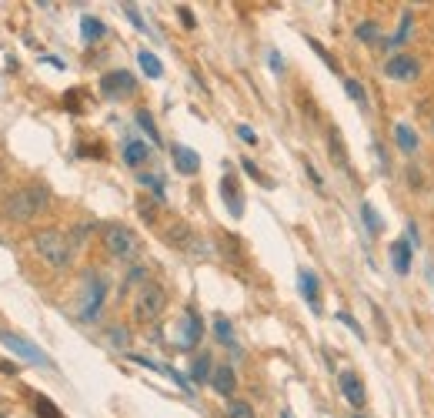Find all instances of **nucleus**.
I'll list each match as a JSON object with an SVG mask.
<instances>
[{
  "mask_svg": "<svg viewBox=\"0 0 434 418\" xmlns=\"http://www.w3.org/2000/svg\"><path fill=\"white\" fill-rule=\"evenodd\" d=\"M238 137L244 144H258V134H254V127H248V124H238Z\"/></svg>",
  "mask_w": 434,
  "mask_h": 418,
  "instance_id": "72a5a7b5",
  "label": "nucleus"
},
{
  "mask_svg": "<svg viewBox=\"0 0 434 418\" xmlns=\"http://www.w3.org/2000/svg\"><path fill=\"white\" fill-rule=\"evenodd\" d=\"M358 41H368V44H374V41H378V23H374V21L358 23Z\"/></svg>",
  "mask_w": 434,
  "mask_h": 418,
  "instance_id": "c756f323",
  "label": "nucleus"
},
{
  "mask_svg": "<svg viewBox=\"0 0 434 418\" xmlns=\"http://www.w3.org/2000/svg\"><path fill=\"white\" fill-rule=\"evenodd\" d=\"M0 418H4V415H0Z\"/></svg>",
  "mask_w": 434,
  "mask_h": 418,
  "instance_id": "ea45409f",
  "label": "nucleus"
},
{
  "mask_svg": "<svg viewBox=\"0 0 434 418\" xmlns=\"http://www.w3.org/2000/svg\"><path fill=\"white\" fill-rule=\"evenodd\" d=\"M354 418H364V415H354Z\"/></svg>",
  "mask_w": 434,
  "mask_h": 418,
  "instance_id": "58836bf2",
  "label": "nucleus"
},
{
  "mask_svg": "<svg viewBox=\"0 0 434 418\" xmlns=\"http://www.w3.org/2000/svg\"><path fill=\"white\" fill-rule=\"evenodd\" d=\"M240 167H244V171H248V174L254 177L258 184H264V187H274V181H271V177H264V174H260V167L254 164V161H248V157H244V161H240Z\"/></svg>",
  "mask_w": 434,
  "mask_h": 418,
  "instance_id": "cd10ccee",
  "label": "nucleus"
},
{
  "mask_svg": "<svg viewBox=\"0 0 434 418\" xmlns=\"http://www.w3.org/2000/svg\"><path fill=\"white\" fill-rule=\"evenodd\" d=\"M141 184H144V187H151L154 198H157V201H164V181H161L157 174H141Z\"/></svg>",
  "mask_w": 434,
  "mask_h": 418,
  "instance_id": "7c9ffc66",
  "label": "nucleus"
},
{
  "mask_svg": "<svg viewBox=\"0 0 434 418\" xmlns=\"http://www.w3.org/2000/svg\"><path fill=\"white\" fill-rule=\"evenodd\" d=\"M80 31H84V41H87V44H97L107 27H104L97 17H84V21H80Z\"/></svg>",
  "mask_w": 434,
  "mask_h": 418,
  "instance_id": "aec40b11",
  "label": "nucleus"
},
{
  "mask_svg": "<svg viewBox=\"0 0 434 418\" xmlns=\"http://www.w3.org/2000/svg\"><path fill=\"white\" fill-rule=\"evenodd\" d=\"M33 408H37V415H41V418H60L54 412V402H51V398H43V395L33 398Z\"/></svg>",
  "mask_w": 434,
  "mask_h": 418,
  "instance_id": "bb28decb",
  "label": "nucleus"
},
{
  "mask_svg": "<svg viewBox=\"0 0 434 418\" xmlns=\"http://www.w3.org/2000/svg\"><path fill=\"white\" fill-rule=\"evenodd\" d=\"M411 241L408 238H398V241H391V264H394V271L398 275H411Z\"/></svg>",
  "mask_w": 434,
  "mask_h": 418,
  "instance_id": "dca6fc26",
  "label": "nucleus"
},
{
  "mask_svg": "<svg viewBox=\"0 0 434 418\" xmlns=\"http://www.w3.org/2000/svg\"><path fill=\"white\" fill-rule=\"evenodd\" d=\"M221 194H224V204H228L231 218H240V214H244V194H240L238 177H234V174L221 177Z\"/></svg>",
  "mask_w": 434,
  "mask_h": 418,
  "instance_id": "f8f14e48",
  "label": "nucleus"
},
{
  "mask_svg": "<svg viewBox=\"0 0 434 418\" xmlns=\"http://www.w3.org/2000/svg\"><path fill=\"white\" fill-rule=\"evenodd\" d=\"M137 61H141V70L144 74H147V78H161L164 74V67H161V61H157V54H151V51H141V54H137Z\"/></svg>",
  "mask_w": 434,
  "mask_h": 418,
  "instance_id": "412c9836",
  "label": "nucleus"
},
{
  "mask_svg": "<svg viewBox=\"0 0 434 418\" xmlns=\"http://www.w3.org/2000/svg\"><path fill=\"white\" fill-rule=\"evenodd\" d=\"M384 74L394 80H414L421 74V61L411 54H394L388 64H384Z\"/></svg>",
  "mask_w": 434,
  "mask_h": 418,
  "instance_id": "1a4fd4ad",
  "label": "nucleus"
},
{
  "mask_svg": "<svg viewBox=\"0 0 434 418\" xmlns=\"http://www.w3.org/2000/svg\"><path fill=\"white\" fill-rule=\"evenodd\" d=\"M181 21H184V27H194V17H191V11H187V7H181Z\"/></svg>",
  "mask_w": 434,
  "mask_h": 418,
  "instance_id": "e433bc0d",
  "label": "nucleus"
},
{
  "mask_svg": "<svg viewBox=\"0 0 434 418\" xmlns=\"http://www.w3.org/2000/svg\"><path fill=\"white\" fill-rule=\"evenodd\" d=\"M211 375H214V368H211V355L201 352L194 358V365H191V382L204 385V382H211Z\"/></svg>",
  "mask_w": 434,
  "mask_h": 418,
  "instance_id": "6ab92c4d",
  "label": "nucleus"
},
{
  "mask_svg": "<svg viewBox=\"0 0 434 418\" xmlns=\"http://www.w3.org/2000/svg\"><path fill=\"white\" fill-rule=\"evenodd\" d=\"M104 298H107V278L100 275V271H87L84 275V305L77 311V318L80 321H94L100 315V305H104Z\"/></svg>",
  "mask_w": 434,
  "mask_h": 418,
  "instance_id": "39448f33",
  "label": "nucleus"
},
{
  "mask_svg": "<svg viewBox=\"0 0 434 418\" xmlns=\"http://www.w3.org/2000/svg\"><path fill=\"white\" fill-rule=\"evenodd\" d=\"M201 338H204V321H201L197 308H191V305H187L184 315H181V321H177V335H174V345H177L181 352H194Z\"/></svg>",
  "mask_w": 434,
  "mask_h": 418,
  "instance_id": "423d86ee",
  "label": "nucleus"
},
{
  "mask_svg": "<svg viewBox=\"0 0 434 418\" xmlns=\"http://www.w3.org/2000/svg\"><path fill=\"white\" fill-rule=\"evenodd\" d=\"M344 90H347V98L354 100L361 110H368V90L361 88V80H351V78H347L344 80Z\"/></svg>",
  "mask_w": 434,
  "mask_h": 418,
  "instance_id": "4be33fe9",
  "label": "nucleus"
},
{
  "mask_svg": "<svg viewBox=\"0 0 434 418\" xmlns=\"http://www.w3.org/2000/svg\"><path fill=\"white\" fill-rule=\"evenodd\" d=\"M228 418H254V408L248 402H228Z\"/></svg>",
  "mask_w": 434,
  "mask_h": 418,
  "instance_id": "c85d7f7f",
  "label": "nucleus"
},
{
  "mask_svg": "<svg viewBox=\"0 0 434 418\" xmlns=\"http://www.w3.org/2000/svg\"><path fill=\"white\" fill-rule=\"evenodd\" d=\"M411 23H414V14H411V11H404V17H401V31H398V33H394V37H391V41H388V47H394V44H404V41L411 37Z\"/></svg>",
  "mask_w": 434,
  "mask_h": 418,
  "instance_id": "a878e982",
  "label": "nucleus"
},
{
  "mask_svg": "<svg viewBox=\"0 0 434 418\" xmlns=\"http://www.w3.org/2000/svg\"><path fill=\"white\" fill-rule=\"evenodd\" d=\"M211 388L224 398L234 395V388H238V375H234V368H231V365H217L214 375H211Z\"/></svg>",
  "mask_w": 434,
  "mask_h": 418,
  "instance_id": "2eb2a0df",
  "label": "nucleus"
},
{
  "mask_svg": "<svg viewBox=\"0 0 434 418\" xmlns=\"http://www.w3.org/2000/svg\"><path fill=\"white\" fill-rule=\"evenodd\" d=\"M100 241H104L110 258H117V261H134L141 254V238L130 231L127 224H120V221H107L100 228Z\"/></svg>",
  "mask_w": 434,
  "mask_h": 418,
  "instance_id": "f03ea898",
  "label": "nucleus"
},
{
  "mask_svg": "<svg viewBox=\"0 0 434 418\" xmlns=\"http://www.w3.org/2000/svg\"><path fill=\"white\" fill-rule=\"evenodd\" d=\"M110 341L114 345H127V331H110Z\"/></svg>",
  "mask_w": 434,
  "mask_h": 418,
  "instance_id": "c9c22d12",
  "label": "nucleus"
},
{
  "mask_svg": "<svg viewBox=\"0 0 434 418\" xmlns=\"http://www.w3.org/2000/svg\"><path fill=\"white\" fill-rule=\"evenodd\" d=\"M337 388H341V395H344L354 408H364V405H368V392H364V382H361L354 372H341V375H337Z\"/></svg>",
  "mask_w": 434,
  "mask_h": 418,
  "instance_id": "9b49d317",
  "label": "nucleus"
},
{
  "mask_svg": "<svg viewBox=\"0 0 434 418\" xmlns=\"http://www.w3.org/2000/svg\"><path fill=\"white\" fill-rule=\"evenodd\" d=\"M33 251L41 254L51 268H57V271L70 268V261H74V241L64 231H57V228H47V231L33 234Z\"/></svg>",
  "mask_w": 434,
  "mask_h": 418,
  "instance_id": "f257e3e1",
  "label": "nucleus"
},
{
  "mask_svg": "<svg viewBox=\"0 0 434 418\" xmlns=\"http://www.w3.org/2000/svg\"><path fill=\"white\" fill-rule=\"evenodd\" d=\"M394 141H398V147H401L404 155H414V151H418V144H421V137H418V131H414L411 124L398 121L394 124Z\"/></svg>",
  "mask_w": 434,
  "mask_h": 418,
  "instance_id": "a211bd4d",
  "label": "nucleus"
},
{
  "mask_svg": "<svg viewBox=\"0 0 434 418\" xmlns=\"http://www.w3.org/2000/svg\"><path fill=\"white\" fill-rule=\"evenodd\" d=\"M43 208H47V187H41V184H27L21 191H14L11 198H7V204H4V211L14 221H33Z\"/></svg>",
  "mask_w": 434,
  "mask_h": 418,
  "instance_id": "7ed1b4c3",
  "label": "nucleus"
},
{
  "mask_svg": "<svg viewBox=\"0 0 434 418\" xmlns=\"http://www.w3.org/2000/svg\"><path fill=\"white\" fill-rule=\"evenodd\" d=\"M0 372H7V375H14V372H17V365H11V362H0Z\"/></svg>",
  "mask_w": 434,
  "mask_h": 418,
  "instance_id": "4c0bfd02",
  "label": "nucleus"
},
{
  "mask_svg": "<svg viewBox=\"0 0 434 418\" xmlns=\"http://www.w3.org/2000/svg\"><path fill=\"white\" fill-rule=\"evenodd\" d=\"M171 157H174V167L181 171V174H197L201 171V155L197 151H191V147H184V144H174L171 147Z\"/></svg>",
  "mask_w": 434,
  "mask_h": 418,
  "instance_id": "4468645a",
  "label": "nucleus"
},
{
  "mask_svg": "<svg viewBox=\"0 0 434 418\" xmlns=\"http://www.w3.org/2000/svg\"><path fill=\"white\" fill-rule=\"evenodd\" d=\"M167 308V291L161 285H154V281H144L141 291L134 295V321L137 325H154V321L164 315Z\"/></svg>",
  "mask_w": 434,
  "mask_h": 418,
  "instance_id": "20e7f679",
  "label": "nucleus"
},
{
  "mask_svg": "<svg viewBox=\"0 0 434 418\" xmlns=\"http://www.w3.org/2000/svg\"><path fill=\"white\" fill-rule=\"evenodd\" d=\"M271 70H274V74H281V70H284V61H281V54H277V51H271Z\"/></svg>",
  "mask_w": 434,
  "mask_h": 418,
  "instance_id": "f704fd0d",
  "label": "nucleus"
},
{
  "mask_svg": "<svg viewBox=\"0 0 434 418\" xmlns=\"http://www.w3.org/2000/svg\"><path fill=\"white\" fill-rule=\"evenodd\" d=\"M0 345H7L14 355H21L23 362H31V365H41V368H51V358L33 345V341H27V338H21V335H14V331H4L0 328Z\"/></svg>",
  "mask_w": 434,
  "mask_h": 418,
  "instance_id": "0eeeda50",
  "label": "nucleus"
},
{
  "mask_svg": "<svg viewBox=\"0 0 434 418\" xmlns=\"http://www.w3.org/2000/svg\"><path fill=\"white\" fill-rule=\"evenodd\" d=\"M137 124H141V131L151 137V144H161V134H157V124H154L151 110H137Z\"/></svg>",
  "mask_w": 434,
  "mask_h": 418,
  "instance_id": "5701e85b",
  "label": "nucleus"
},
{
  "mask_svg": "<svg viewBox=\"0 0 434 418\" xmlns=\"http://www.w3.org/2000/svg\"><path fill=\"white\" fill-rule=\"evenodd\" d=\"M214 335L224 341V345H234V328H231V321L224 318V315H217L214 318ZM234 348H238V345H234Z\"/></svg>",
  "mask_w": 434,
  "mask_h": 418,
  "instance_id": "393cba45",
  "label": "nucleus"
},
{
  "mask_svg": "<svg viewBox=\"0 0 434 418\" xmlns=\"http://www.w3.org/2000/svg\"><path fill=\"white\" fill-rule=\"evenodd\" d=\"M164 238H167L174 248H181V251H194V254H204L207 251V244H201V238H197V234L187 228L184 221H177V224H174V228L164 234Z\"/></svg>",
  "mask_w": 434,
  "mask_h": 418,
  "instance_id": "9d476101",
  "label": "nucleus"
},
{
  "mask_svg": "<svg viewBox=\"0 0 434 418\" xmlns=\"http://www.w3.org/2000/svg\"><path fill=\"white\" fill-rule=\"evenodd\" d=\"M297 288H301L304 301L311 305V311L321 315V281H317L314 271H301V275H297Z\"/></svg>",
  "mask_w": 434,
  "mask_h": 418,
  "instance_id": "ddd939ff",
  "label": "nucleus"
},
{
  "mask_svg": "<svg viewBox=\"0 0 434 418\" xmlns=\"http://www.w3.org/2000/svg\"><path fill=\"white\" fill-rule=\"evenodd\" d=\"M120 155H124V164H130V167H141L147 157H151V147L144 141H137V137H127L124 141V147H120Z\"/></svg>",
  "mask_w": 434,
  "mask_h": 418,
  "instance_id": "f3484780",
  "label": "nucleus"
},
{
  "mask_svg": "<svg viewBox=\"0 0 434 418\" xmlns=\"http://www.w3.org/2000/svg\"><path fill=\"white\" fill-rule=\"evenodd\" d=\"M337 321H344V325H347V328H351V331H354L358 338H364V328H361V325H358V321H354V318H351L347 311H337Z\"/></svg>",
  "mask_w": 434,
  "mask_h": 418,
  "instance_id": "473e14b6",
  "label": "nucleus"
},
{
  "mask_svg": "<svg viewBox=\"0 0 434 418\" xmlns=\"http://www.w3.org/2000/svg\"><path fill=\"white\" fill-rule=\"evenodd\" d=\"M100 90H104V98L124 100V98H134L137 80H134V74H127V70H110V74L100 78Z\"/></svg>",
  "mask_w": 434,
  "mask_h": 418,
  "instance_id": "6e6552de",
  "label": "nucleus"
},
{
  "mask_svg": "<svg viewBox=\"0 0 434 418\" xmlns=\"http://www.w3.org/2000/svg\"><path fill=\"white\" fill-rule=\"evenodd\" d=\"M124 14H127V17H130V23H134L137 31H144V33H147V23H144V17H141V14H137V7H134V4H124Z\"/></svg>",
  "mask_w": 434,
  "mask_h": 418,
  "instance_id": "2f4dec72",
  "label": "nucleus"
},
{
  "mask_svg": "<svg viewBox=\"0 0 434 418\" xmlns=\"http://www.w3.org/2000/svg\"><path fill=\"white\" fill-rule=\"evenodd\" d=\"M361 218H364V224H368L371 234H381V228H384V224H381V214H378V211L371 208V201H364V204H361Z\"/></svg>",
  "mask_w": 434,
  "mask_h": 418,
  "instance_id": "b1692460",
  "label": "nucleus"
}]
</instances>
